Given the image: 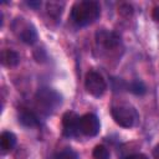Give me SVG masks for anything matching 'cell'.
I'll return each mask as SVG.
<instances>
[{
  "mask_svg": "<svg viewBox=\"0 0 159 159\" xmlns=\"http://www.w3.org/2000/svg\"><path fill=\"white\" fill-rule=\"evenodd\" d=\"M11 27L16 36L26 45H34L39 39L36 27L31 22L26 21L24 17H16L12 21Z\"/></svg>",
  "mask_w": 159,
  "mask_h": 159,
  "instance_id": "obj_4",
  "label": "cell"
},
{
  "mask_svg": "<svg viewBox=\"0 0 159 159\" xmlns=\"http://www.w3.org/2000/svg\"><path fill=\"white\" fill-rule=\"evenodd\" d=\"M36 106L45 116L53 114L62 106V96L53 88L41 87L35 93Z\"/></svg>",
  "mask_w": 159,
  "mask_h": 159,
  "instance_id": "obj_2",
  "label": "cell"
},
{
  "mask_svg": "<svg viewBox=\"0 0 159 159\" xmlns=\"http://www.w3.org/2000/svg\"><path fill=\"white\" fill-rule=\"evenodd\" d=\"M92 155L94 159H109V150L106 145L103 144H98L94 147Z\"/></svg>",
  "mask_w": 159,
  "mask_h": 159,
  "instance_id": "obj_14",
  "label": "cell"
},
{
  "mask_svg": "<svg viewBox=\"0 0 159 159\" xmlns=\"http://www.w3.org/2000/svg\"><path fill=\"white\" fill-rule=\"evenodd\" d=\"M124 159H149V158L143 153H134V154H130V155L125 157Z\"/></svg>",
  "mask_w": 159,
  "mask_h": 159,
  "instance_id": "obj_18",
  "label": "cell"
},
{
  "mask_svg": "<svg viewBox=\"0 0 159 159\" xmlns=\"http://www.w3.org/2000/svg\"><path fill=\"white\" fill-rule=\"evenodd\" d=\"M118 14L123 17H130L134 14V7L128 2H123L118 7Z\"/></svg>",
  "mask_w": 159,
  "mask_h": 159,
  "instance_id": "obj_15",
  "label": "cell"
},
{
  "mask_svg": "<svg viewBox=\"0 0 159 159\" xmlns=\"http://www.w3.org/2000/svg\"><path fill=\"white\" fill-rule=\"evenodd\" d=\"M65 9V2H60V1H48L46 4V10H47V14L53 17V19H58L61 17V14Z\"/></svg>",
  "mask_w": 159,
  "mask_h": 159,
  "instance_id": "obj_12",
  "label": "cell"
},
{
  "mask_svg": "<svg viewBox=\"0 0 159 159\" xmlns=\"http://www.w3.org/2000/svg\"><path fill=\"white\" fill-rule=\"evenodd\" d=\"M111 116L113 120L122 128H132L139 120V114L137 109L127 102H119L113 104L111 108Z\"/></svg>",
  "mask_w": 159,
  "mask_h": 159,
  "instance_id": "obj_3",
  "label": "cell"
},
{
  "mask_svg": "<svg viewBox=\"0 0 159 159\" xmlns=\"http://www.w3.org/2000/svg\"><path fill=\"white\" fill-rule=\"evenodd\" d=\"M152 17H153L155 21H158V22H159V6H155V7L153 9Z\"/></svg>",
  "mask_w": 159,
  "mask_h": 159,
  "instance_id": "obj_19",
  "label": "cell"
},
{
  "mask_svg": "<svg viewBox=\"0 0 159 159\" xmlns=\"http://www.w3.org/2000/svg\"><path fill=\"white\" fill-rule=\"evenodd\" d=\"M1 63L6 67H16L20 63V55L14 50H2L1 52Z\"/></svg>",
  "mask_w": 159,
  "mask_h": 159,
  "instance_id": "obj_11",
  "label": "cell"
},
{
  "mask_svg": "<svg viewBox=\"0 0 159 159\" xmlns=\"http://www.w3.org/2000/svg\"><path fill=\"white\" fill-rule=\"evenodd\" d=\"M101 123L96 114L86 113L80 118V132L86 137H96L99 133Z\"/></svg>",
  "mask_w": 159,
  "mask_h": 159,
  "instance_id": "obj_7",
  "label": "cell"
},
{
  "mask_svg": "<svg viewBox=\"0 0 159 159\" xmlns=\"http://www.w3.org/2000/svg\"><path fill=\"white\" fill-rule=\"evenodd\" d=\"M96 42L98 46L109 51V50L117 48L119 46L120 37L113 31H108L106 29H102V30H98L96 32Z\"/></svg>",
  "mask_w": 159,
  "mask_h": 159,
  "instance_id": "obj_8",
  "label": "cell"
},
{
  "mask_svg": "<svg viewBox=\"0 0 159 159\" xmlns=\"http://www.w3.org/2000/svg\"><path fill=\"white\" fill-rule=\"evenodd\" d=\"M27 5L34 7V9H37L41 6V1H27Z\"/></svg>",
  "mask_w": 159,
  "mask_h": 159,
  "instance_id": "obj_20",
  "label": "cell"
},
{
  "mask_svg": "<svg viewBox=\"0 0 159 159\" xmlns=\"http://www.w3.org/2000/svg\"><path fill=\"white\" fill-rule=\"evenodd\" d=\"M127 88H128V91H129L130 93H133V94H135V96H143V94L147 93V86H145V83H144L143 81H140V80H134V81H132V82L127 86Z\"/></svg>",
  "mask_w": 159,
  "mask_h": 159,
  "instance_id": "obj_13",
  "label": "cell"
},
{
  "mask_svg": "<svg viewBox=\"0 0 159 159\" xmlns=\"http://www.w3.org/2000/svg\"><path fill=\"white\" fill-rule=\"evenodd\" d=\"M32 56H34V58L36 60V62H39V63H43V62H46V60H47V53H46V51H45L42 47L35 48L34 52H32Z\"/></svg>",
  "mask_w": 159,
  "mask_h": 159,
  "instance_id": "obj_17",
  "label": "cell"
},
{
  "mask_svg": "<svg viewBox=\"0 0 159 159\" xmlns=\"http://www.w3.org/2000/svg\"><path fill=\"white\" fill-rule=\"evenodd\" d=\"M16 142H17V138H16V135L12 132H9V130L2 132L1 135H0V148H1V152L4 154L9 153L10 150H12L15 148Z\"/></svg>",
  "mask_w": 159,
  "mask_h": 159,
  "instance_id": "obj_10",
  "label": "cell"
},
{
  "mask_svg": "<svg viewBox=\"0 0 159 159\" xmlns=\"http://www.w3.org/2000/svg\"><path fill=\"white\" fill-rule=\"evenodd\" d=\"M17 118H19V123L27 128H32V127H36L40 124V120H39V117L36 116V113L29 108H20Z\"/></svg>",
  "mask_w": 159,
  "mask_h": 159,
  "instance_id": "obj_9",
  "label": "cell"
},
{
  "mask_svg": "<svg viewBox=\"0 0 159 159\" xmlns=\"http://www.w3.org/2000/svg\"><path fill=\"white\" fill-rule=\"evenodd\" d=\"M56 159H80V157L73 149L66 148V149H63L62 152H60L56 155Z\"/></svg>",
  "mask_w": 159,
  "mask_h": 159,
  "instance_id": "obj_16",
  "label": "cell"
},
{
  "mask_svg": "<svg viewBox=\"0 0 159 159\" xmlns=\"http://www.w3.org/2000/svg\"><path fill=\"white\" fill-rule=\"evenodd\" d=\"M80 116L75 111H67L62 116V133L67 138L77 137L80 132Z\"/></svg>",
  "mask_w": 159,
  "mask_h": 159,
  "instance_id": "obj_6",
  "label": "cell"
},
{
  "mask_svg": "<svg viewBox=\"0 0 159 159\" xmlns=\"http://www.w3.org/2000/svg\"><path fill=\"white\" fill-rule=\"evenodd\" d=\"M84 88L91 96L99 98L107 91V82L101 73L96 71H89L86 73L84 77Z\"/></svg>",
  "mask_w": 159,
  "mask_h": 159,
  "instance_id": "obj_5",
  "label": "cell"
},
{
  "mask_svg": "<svg viewBox=\"0 0 159 159\" xmlns=\"http://www.w3.org/2000/svg\"><path fill=\"white\" fill-rule=\"evenodd\" d=\"M101 16V6L97 1L83 0L76 1L70 12L71 20L77 26H88L96 22Z\"/></svg>",
  "mask_w": 159,
  "mask_h": 159,
  "instance_id": "obj_1",
  "label": "cell"
}]
</instances>
